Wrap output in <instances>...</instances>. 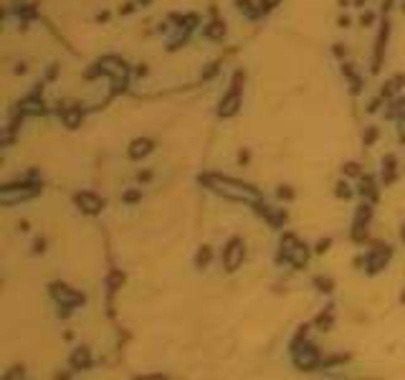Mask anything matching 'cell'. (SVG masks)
<instances>
[{
  "label": "cell",
  "mask_w": 405,
  "mask_h": 380,
  "mask_svg": "<svg viewBox=\"0 0 405 380\" xmlns=\"http://www.w3.org/2000/svg\"><path fill=\"white\" fill-rule=\"evenodd\" d=\"M198 180H200V185L210 188L213 193H218V196H223V198H228V200L251 203V206H256V203L264 200V196H261L258 188H254V185H248V182H240V180H236V178H228V175H213V172H210V175H200Z\"/></svg>",
  "instance_id": "1"
},
{
  "label": "cell",
  "mask_w": 405,
  "mask_h": 380,
  "mask_svg": "<svg viewBox=\"0 0 405 380\" xmlns=\"http://www.w3.org/2000/svg\"><path fill=\"white\" fill-rule=\"evenodd\" d=\"M99 74L112 76V94H122V92L130 86V66L122 61V58H116V56H104L96 64V68L89 71L86 76H89V79H94V76H99Z\"/></svg>",
  "instance_id": "2"
},
{
  "label": "cell",
  "mask_w": 405,
  "mask_h": 380,
  "mask_svg": "<svg viewBox=\"0 0 405 380\" xmlns=\"http://www.w3.org/2000/svg\"><path fill=\"white\" fill-rule=\"evenodd\" d=\"M40 193V182H8L0 188V203L3 206H16L20 200H28V198H36Z\"/></svg>",
  "instance_id": "3"
},
{
  "label": "cell",
  "mask_w": 405,
  "mask_h": 380,
  "mask_svg": "<svg viewBox=\"0 0 405 380\" xmlns=\"http://www.w3.org/2000/svg\"><path fill=\"white\" fill-rule=\"evenodd\" d=\"M281 261H289L294 269H304V264L309 258V248L294 236V234H284L281 236V254H278Z\"/></svg>",
  "instance_id": "4"
},
{
  "label": "cell",
  "mask_w": 405,
  "mask_h": 380,
  "mask_svg": "<svg viewBox=\"0 0 405 380\" xmlns=\"http://www.w3.org/2000/svg\"><path fill=\"white\" fill-rule=\"evenodd\" d=\"M243 84V71H236L233 82H230V89L223 94L220 99V106H218V117H233V114L240 109V86Z\"/></svg>",
  "instance_id": "5"
},
{
  "label": "cell",
  "mask_w": 405,
  "mask_h": 380,
  "mask_svg": "<svg viewBox=\"0 0 405 380\" xmlns=\"http://www.w3.org/2000/svg\"><path fill=\"white\" fill-rule=\"evenodd\" d=\"M292 352H294V365L299 370H304V372H309V370H314V368L322 365V352L314 345H306V342H304V345H299Z\"/></svg>",
  "instance_id": "6"
},
{
  "label": "cell",
  "mask_w": 405,
  "mask_h": 380,
  "mask_svg": "<svg viewBox=\"0 0 405 380\" xmlns=\"http://www.w3.org/2000/svg\"><path fill=\"white\" fill-rule=\"evenodd\" d=\"M243 258H246V246H243L240 238H230L223 248V266L226 272H236L238 266L243 264Z\"/></svg>",
  "instance_id": "7"
},
{
  "label": "cell",
  "mask_w": 405,
  "mask_h": 380,
  "mask_svg": "<svg viewBox=\"0 0 405 380\" xmlns=\"http://www.w3.org/2000/svg\"><path fill=\"white\" fill-rule=\"evenodd\" d=\"M51 296L58 304H66V307H76V304H84V294L66 286V284H51Z\"/></svg>",
  "instance_id": "8"
},
{
  "label": "cell",
  "mask_w": 405,
  "mask_h": 380,
  "mask_svg": "<svg viewBox=\"0 0 405 380\" xmlns=\"http://www.w3.org/2000/svg\"><path fill=\"white\" fill-rule=\"evenodd\" d=\"M74 200H76V206H78L81 210L89 213V216H96V213H102V208H104V200H102L96 193H92V190H81V193L74 196Z\"/></svg>",
  "instance_id": "9"
},
{
  "label": "cell",
  "mask_w": 405,
  "mask_h": 380,
  "mask_svg": "<svg viewBox=\"0 0 405 380\" xmlns=\"http://www.w3.org/2000/svg\"><path fill=\"white\" fill-rule=\"evenodd\" d=\"M390 256H392V248H390V246H375V248L368 254V274L382 272L385 266H388V261H390Z\"/></svg>",
  "instance_id": "10"
},
{
  "label": "cell",
  "mask_w": 405,
  "mask_h": 380,
  "mask_svg": "<svg viewBox=\"0 0 405 380\" xmlns=\"http://www.w3.org/2000/svg\"><path fill=\"white\" fill-rule=\"evenodd\" d=\"M388 36H390V20L385 18L380 33H378V41H375V56H372V74L380 71L382 66V58H385V46H388Z\"/></svg>",
  "instance_id": "11"
},
{
  "label": "cell",
  "mask_w": 405,
  "mask_h": 380,
  "mask_svg": "<svg viewBox=\"0 0 405 380\" xmlns=\"http://www.w3.org/2000/svg\"><path fill=\"white\" fill-rule=\"evenodd\" d=\"M18 114H23V117H38V114H46L44 99H40L38 94H28V96L18 104Z\"/></svg>",
  "instance_id": "12"
},
{
  "label": "cell",
  "mask_w": 405,
  "mask_h": 380,
  "mask_svg": "<svg viewBox=\"0 0 405 380\" xmlns=\"http://www.w3.org/2000/svg\"><path fill=\"white\" fill-rule=\"evenodd\" d=\"M152 150H154V142H152L150 137H137V140H132V142H130V150H127V155H130L132 160H140V158L150 155Z\"/></svg>",
  "instance_id": "13"
},
{
  "label": "cell",
  "mask_w": 405,
  "mask_h": 380,
  "mask_svg": "<svg viewBox=\"0 0 405 380\" xmlns=\"http://www.w3.org/2000/svg\"><path fill=\"white\" fill-rule=\"evenodd\" d=\"M71 368L74 370H89L92 368V352H89V348H76L74 352H71Z\"/></svg>",
  "instance_id": "14"
},
{
  "label": "cell",
  "mask_w": 405,
  "mask_h": 380,
  "mask_svg": "<svg viewBox=\"0 0 405 380\" xmlns=\"http://www.w3.org/2000/svg\"><path fill=\"white\" fill-rule=\"evenodd\" d=\"M58 114H61V120H64V124L68 127V130H76L78 124H81V106H64V109H58Z\"/></svg>",
  "instance_id": "15"
},
{
  "label": "cell",
  "mask_w": 405,
  "mask_h": 380,
  "mask_svg": "<svg viewBox=\"0 0 405 380\" xmlns=\"http://www.w3.org/2000/svg\"><path fill=\"white\" fill-rule=\"evenodd\" d=\"M360 196L368 198L370 203L378 200V188H375V178L372 175H360Z\"/></svg>",
  "instance_id": "16"
},
{
  "label": "cell",
  "mask_w": 405,
  "mask_h": 380,
  "mask_svg": "<svg viewBox=\"0 0 405 380\" xmlns=\"http://www.w3.org/2000/svg\"><path fill=\"white\" fill-rule=\"evenodd\" d=\"M398 178V158L395 155H385L382 158V182L390 185Z\"/></svg>",
  "instance_id": "17"
},
{
  "label": "cell",
  "mask_w": 405,
  "mask_h": 380,
  "mask_svg": "<svg viewBox=\"0 0 405 380\" xmlns=\"http://www.w3.org/2000/svg\"><path fill=\"white\" fill-rule=\"evenodd\" d=\"M202 36L206 38H210V41H220V38L226 36V23L223 20H218V18H213L206 28H202Z\"/></svg>",
  "instance_id": "18"
},
{
  "label": "cell",
  "mask_w": 405,
  "mask_h": 380,
  "mask_svg": "<svg viewBox=\"0 0 405 380\" xmlns=\"http://www.w3.org/2000/svg\"><path fill=\"white\" fill-rule=\"evenodd\" d=\"M405 84V76H395V79H390L385 86H382V92H380V96L382 99H390V96H395L398 92H400V86Z\"/></svg>",
  "instance_id": "19"
},
{
  "label": "cell",
  "mask_w": 405,
  "mask_h": 380,
  "mask_svg": "<svg viewBox=\"0 0 405 380\" xmlns=\"http://www.w3.org/2000/svg\"><path fill=\"white\" fill-rule=\"evenodd\" d=\"M210 258H213L210 246H202V248L198 251V256H195V266H198V269H206V266L210 264Z\"/></svg>",
  "instance_id": "20"
},
{
  "label": "cell",
  "mask_w": 405,
  "mask_h": 380,
  "mask_svg": "<svg viewBox=\"0 0 405 380\" xmlns=\"http://www.w3.org/2000/svg\"><path fill=\"white\" fill-rule=\"evenodd\" d=\"M236 8H238L240 13H246L248 18H258V16H261V10H258V8H254V3H251V0H236Z\"/></svg>",
  "instance_id": "21"
},
{
  "label": "cell",
  "mask_w": 405,
  "mask_h": 380,
  "mask_svg": "<svg viewBox=\"0 0 405 380\" xmlns=\"http://www.w3.org/2000/svg\"><path fill=\"white\" fill-rule=\"evenodd\" d=\"M332 322H334L332 307H327V312H322V314L316 317V327H319V330H332Z\"/></svg>",
  "instance_id": "22"
},
{
  "label": "cell",
  "mask_w": 405,
  "mask_h": 380,
  "mask_svg": "<svg viewBox=\"0 0 405 380\" xmlns=\"http://www.w3.org/2000/svg\"><path fill=\"white\" fill-rule=\"evenodd\" d=\"M314 286H316L322 294H330V292H334V282H332L330 276H314Z\"/></svg>",
  "instance_id": "23"
},
{
  "label": "cell",
  "mask_w": 405,
  "mask_h": 380,
  "mask_svg": "<svg viewBox=\"0 0 405 380\" xmlns=\"http://www.w3.org/2000/svg\"><path fill=\"white\" fill-rule=\"evenodd\" d=\"M370 216H372V208H370V203H364V206H360V210H357V216H354V223H357V226L368 223Z\"/></svg>",
  "instance_id": "24"
},
{
  "label": "cell",
  "mask_w": 405,
  "mask_h": 380,
  "mask_svg": "<svg viewBox=\"0 0 405 380\" xmlns=\"http://www.w3.org/2000/svg\"><path fill=\"white\" fill-rule=\"evenodd\" d=\"M337 198H344V200H350V198H352V190H350V185H347L344 180H340V182H337Z\"/></svg>",
  "instance_id": "25"
},
{
  "label": "cell",
  "mask_w": 405,
  "mask_h": 380,
  "mask_svg": "<svg viewBox=\"0 0 405 380\" xmlns=\"http://www.w3.org/2000/svg\"><path fill=\"white\" fill-rule=\"evenodd\" d=\"M124 282V276H122L119 272H112V276H109V294H114L116 292V286Z\"/></svg>",
  "instance_id": "26"
},
{
  "label": "cell",
  "mask_w": 405,
  "mask_h": 380,
  "mask_svg": "<svg viewBox=\"0 0 405 380\" xmlns=\"http://www.w3.org/2000/svg\"><path fill=\"white\" fill-rule=\"evenodd\" d=\"M342 172L347 175V178H360L362 172H360V165L357 162H347L344 168H342Z\"/></svg>",
  "instance_id": "27"
},
{
  "label": "cell",
  "mask_w": 405,
  "mask_h": 380,
  "mask_svg": "<svg viewBox=\"0 0 405 380\" xmlns=\"http://www.w3.org/2000/svg\"><path fill=\"white\" fill-rule=\"evenodd\" d=\"M122 200H124V203H137V200H142V190H127V193L122 196Z\"/></svg>",
  "instance_id": "28"
},
{
  "label": "cell",
  "mask_w": 405,
  "mask_h": 380,
  "mask_svg": "<svg viewBox=\"0 0 405 380\" xmlns=\"http://www.w3.org/2000/svg\"><path fill=\"white\" fill-rule=\"evenodd\" d=\"M378 134H380V132H378V127H370L368 132H364V137H362V142H364V147H370V144H372V142L378 140Z\"/></svg>",
  "instance_id": "29"
},
{
  "label": "cell",
  "mask_w": 405,
  "mask_h": 380,
  "mask_svg": "<svg viewBox=\"0 0 405 380\" xmlns=\"http://www.w3.org/2000/svg\"><path fill=\"white\" fill-rule=\"evenodd\" d=\"M278 3H281V0H261V3H258V10H261V13H268V10H274Z\"/></svg>",
  "instance_id": "30"
},
{
  "label": "cell",
  "mask_w": 405,
  "mask_h": 380,
  "mask_svg": "<svg viewBox=\"0 0 405 380\" xmlns=\"http://www.w3.org/2000/svg\"><path fill=\"white\" fill-rule=\"evenodd\" d=\"M218 68H220V64H210L206 71H202V82H208V79H213V76L218 74Z\"/></svg>",
  "instance_id": "31"
},
{
  "label": "cell",
  "mask_w": 405,
  "mask_h": 380,
  "mask_svg": "<svg viewBox=\"0 0 405 380\" xmlns=\"http://www.w3.org/2000/svg\"><path fill=\"white\" fill-rule=\"evenodd\" d=\"M276 196H278L281 200H292V198H294V190H292V188H286V185H281Z\"/></svg>",
  "instance_id": "32"
},
{
  "label": "cell",
  "mask_w": 405,
  "mask_h": 380,
  "mask_svg": "<svg viewBox=\"0 0 405 380\" xmlns=\"http://www.w3.org/2000/svg\"><path fill=\"white\" fill-rule=\"evenodd\" d=\"M330 246H332V238H322L319 244H316V254H324V251H330Z\"/></svg>",
  "instance_id": "33"
},
{
  "label": "cell",
  "mask_w": 405,
  "mask_h": 380,
  "mask_svg": "<svg viewBox=\"0 0 405 380\" xmlns=\"http://www.w3.org/2000/svg\"><path fill=\"white\" fill-rule=\"evenodd\" d=\"M46 251V241L44 238H36L33 241V254H44Z\"/></svg>",
  "instance_id": "34"
},
{
  "label": "cell",
  "mask_w": 405,
  "mask_h": 380,
  "mask_svg": "<svg viewBox=\"0 0 405 380\" xmlns=\"http://www.w3.org/2000/svg\"><path fill=\"white\" fill-rule=\"evenodd\" d=\"M372 20H375V13H370V10H368V13H362V18H360L362 26H372Z\"/></svg>",
  "instance_id": "35"
},
{
  "label": "cell",
  "mask_w": 405,
  "mask_h": 380,
  "mask_svg": "<svg viewBox=\"0 0 405 380\" xmlns=\"http://www.w3.org/2000/svg\"><path fill=\"white\" fill-rule=\"evenodd\" d=\"M3 378H6V380H13V378H23V368H13V370H10V372H6Z\"/></svg>",
  "instance_id": "36"
},
{
  "label": "cell",
  "mask_w": 405,
  "mask_h": 380,
  "mask_svg": "<svg viewBox=\"0 0 405 380\" xmlns=\"http://www.w3.org/2000/svg\"><path fill=\"white\" fill-rule=\"evenodd\" d=\"M132 10H134V3H124V6L119 8V13H122V16H130Z\"/></svg>",
  "instance_id": "37"
},
{
  "label": "cell",
  "mask_w": 405,
  "mask_h": 380,
  "mask_svg": "<svg viewBox=\"0 0 405 380\" xmlns=\"http://www.w3.org/2000/svg\"><path fill=\"white\" fill-rule=\"evenodd\" d=\"M137 180H140V182H147V180H152V172H150V170H144V172H140V175H137Z\"/></svg>",
  "instance_id": "38"
},
{
  "label": "cell",
  "mask_w": 405,
  "mask_h": 380,
  "mask_svg": "<svg viewBox=\"0 0 405 380\" xmlns=\"http://www.w3.org/2000/svg\"><path fill=\"white\" fill-rule=\"evenodd\" d=\"M248 158H251V155H248V152H246V150H243V152H240V155H238V162H240V165H246V162H248Z\"/></svg>",
  "instance_id": "39"
},
{
  "label": "cell",
  "mask_w": 405,
  "mask_h": 380,
  "mask_svg": "<svg viewBox=\"0 0 405 380\" xmlns=\"http://www.w3.org/2000/svg\"><path fill=\"white\" fill-rule=\"evenodd\" d=\"M334 54H337V56H340V58H342V56H344V48H342V44H334Z\"/></svg>",
  "instance_id": "40"
},
{
  "label": "cell",
  "mask_w": 405,
  "mask_h": 380,
  "mask_svg": "<svg viewBox=\"0 0 405 380\" xmlns=\"http://www.w3.org/2000/svg\"><path fill=\"white\" fill-rule=\"evenodd\" d=\"M144 74H147V66L140 64V66H137V76H144Z\"/></svg>",
  "instance_id": "41"
},
{
  "label": "cell",
  "mask_w": 405,
  "mask_h": 380,
  "mask_svg": "<svg viewBox=\"0 0 405 380\" xmlns=\"http://www.w3.org/2000/svg\"><path fill=\"white\" fill-rule=\"evenodd\" d=\"M390 8H392V0H382V10H385V13H388V10H390Z\"/></svg>",
  "instance_id": "42"
},
{
  "label": "cell",
  "mask_w": 405,
  "mask_h": 380,
  "mask_svg": "<svg viewBox=\"0 0 405 380\" xmlns=\"http://www.w3.org/2000/svg\"><path fill=\"white\" fill-rule=\"evenodd\" d=\"M340 26H342V28H347V26H350V18H347V16H342V18H340Z\"/></svg>",
  "instance_id": "43"
},
{
  "label": "cell",
  "mask_w": 405,
  "mask_h": 380,
  "mask_svg": "<svg viewBox=\"0 0 405 380\" xmlns=\"http://www.w3.org/2000/svg\"><path fill=\"white\" fill-rule=\"evenodd\" d=\"M354 6H357V8H362V6H364V0H354Z\"/></svg>",
  "instance_id": "44"
},
{
  "label": "cell",
  "mask_w": 405,
  "mask_h": 380,
  "mask_svg": "<svg viewBox=\"0 0 405 380\" xmlns=\"http://www.w3.org/2000/svg\"><path fill=\"white\" fill-rule=\"evenodd\" d=\"M137 3H142V6H150V3H152V0H137Z\"/></svg>",
  "instance_id": "45"
},
{
  "label": "cell",
  "mask_w": 405,
  "mask_h": 380,
  "mask_svg": "<svg viewBox=\"0 0 405 380\" xmlns=\"http://www.w3.org/2000/svg\"><path fill=\"white\" fill-rule=\"evenodd\" d=\"M400 236H402V241H405V226H402V234H400Z\"/></svg>",
  "instance_id": "46"
},
{
  "label": "cell",
  "mask_w": 405,
  "mask_h": 380,
  "mask_svg": "<svg viewBox=\"0 0 405 380\" xmlns=\"http://www.w3.org/2000/svg\"><path fill=\"white\" fill-rule=\"evenodd\" d=\"M402 10H405V3H402Z\"/></svg>",
  "instance_id": "47"
}]
</instances>
